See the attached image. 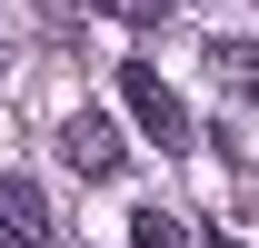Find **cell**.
Instances as JSON below:
<instances>
[{"mask_svg":"<svg viewBox=\"0 0 259 248\" xmlns=\"http://www.w3.org/2000/svg\"><path fill=\"white\" fill-rule=\"evenodd\" d=\"M60 169H80V179H120V129L100 119V109H70V119H60Z\"/></svg>","mask_w":259,"mask_h":248,"instance_id":"cell-2","label":"cell"},{"mask_svg":"<svg viewBox=\"0 0 259 248\" xmlns=\"http://www.w3.org/2000/svg\"><path fill=\"white\" fill-rule=\"evenodd\" d=\"M209 70L229 99H259V40H209Z\"/></svg>","mask_w":259,"mask_h":248,"instance_id":"cell-4","label":"cell"},{"mask_svg":"<svg viewBox=\"0 0 259 248\" xmlns=\"http://www.w3.org/2000/svg\"><path fill=\"white\" fill-rule=\"evenodd\" d=\"M130 248H199V238H190L169 209H140V218H130Z\"/></svg>","mask_w":259,"mask_h":248,"instance_id":"cell-5","label":"cell"},{"mask_svg":"<svg viewBox=\"0 0 259 248\" xmlns=\"http://www.w3.org/2000/svg\"><path fill=\"white\" fill-rule=\"evenodd\" d=\"M199 248H239V238H199Z\"/></svg>","mask_w":259,"mask_h":248,"instance_id":"cell-7","label":"cell"},{"mask_svg":"<svg viewBox=\"0 0 259 248\" xmlns=\"http://www.w3.org/2000/svg\"><path fill=\"white\" fill-rule=\"evenodd\" d=\"M90 10H110V20H130V30H160L180 0H90Z\"/></svg>","mask_w":259,"mask_h":248,"instance_id":"cell-6","label":"cell"},{"mask_svg":"<svg viewBox=\"0 0 259 248\" xmlns=\"http://www.w3.org/2000/svg\"><path fill=\"white\" fill-rule=\"evenodd\" d=\"M0 228H10V248H40V238H60V218H50V199H40V179H0Z\"/></svg>","mask_w":259,"mask_h":248,"instance_id":"cell-3","label":"cell"},{"mask_svg":"<svg viewBox=\"0 0 259 248\" xmlns=\"http://www.w3.org/2000/svg\"><path fill=\"white\" fill-rule=\"evenodd\" d=\"M120 109L140 119V139H160V149H190V139H199L190 109H180V90H169L150 60H130V70H120Z\"/></svg>","mask_w":259,"mask_h":248,"instance_id":"cell-1","label":"cell"},{"mask_svg":"<svg viewBox=\"0 0 259 248\" xmlns=\"http://www.w3.org/2000/svg\"><path fill=\"white\" fill-rule=\"evenodd\" d=\"M0 248H10V228H0Z\"/></svg>","mask_w":259,"mask_h":248,"instance_id":"cell-8","label":"cell"}]
</instances>
